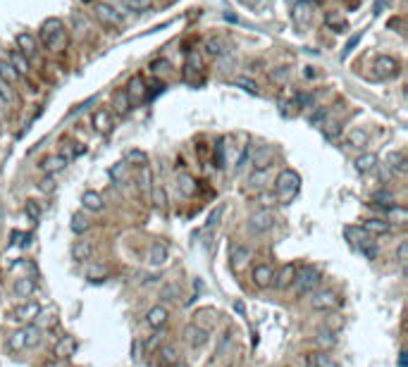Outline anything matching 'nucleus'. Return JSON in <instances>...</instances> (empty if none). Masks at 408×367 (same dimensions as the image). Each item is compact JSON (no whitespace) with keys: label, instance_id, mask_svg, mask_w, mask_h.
I'll list each match as a JSON object with an SVG mask.
<instances>
[{"label":"nucleus","instance_id":"f257e3e1","mask_svg":"<svg viewBox=\"0 0 408 367\" xmlns=\"http://www.w3.org/2000/svg\"><path fill=\"white\" fill-rule=\"evenodd\" d=\"M41 41L50 53H60L64 48V43H67V31H64L62 19L48 17V19L41 24Z\"/></svg>","mask_w":408,"mask_h":367},{"label":"nucleus","instance_id":"f8f14e48","mask_svg":"<svg viewBox=\"0 0 408 367\" xmlns=\"http://www.w3.org/2000/svg\"><path fill=\"white\" fill-rule=\"evenodd\" d=\"M337 303H339V298H337V293L334 291H318L311 298L313 310H332Z\"/></svg>","mask_w":408,"mask_h":367},{"label":"nucleus","instance_id":"37998d69","mask_svg":"<svg viewBox=\"0 0 408 367\" xmlns=\"http://www.w3.org/2000/svg\"><path fill=\"white\" fill-rule=\"evenodd\" d=\"M24 210H26V215L31 217L33 222H38V219H41V207H38V203H36V200H26Z\"/></svg>","mask_w":408,"mask_h":367},{"label":"nucleus","instance_id":"6e6d98bb","mask_svg":"<svg viewBox=\"0 0 408 367\" xmlns=\"http://www.w3.org/2000/svg\"><path fill=\"white\" fill-rule=\"evenodd\" d=\"M167 67H170V65H167V60H160V62H153V65H150V69L158 74V72H167Z\"/></svg>","mask_w":408,"mask_h":367},{"label":"nucleus","instance_id":"2eb2a0df","mask_svg":"<svg viewBox=\"0 0 408 367\" xmlns=\"http://www.w3.org/2000/svg\"><path fill=\"white\" fill-rule=\"evenodd\" d=\"M41 313V305L36 303H26V305H19L12 310V320H19V322H31L36 320V315Z\"/></svg>","mask_w":408,"mask_h":367},{"label":"nucleus","instance_id":"393cba45","mask_svg":"<svg viewBox=\"0 0 408 367\" xmlns=\"http://www.w3.org/2000/svg\"><path fill=\"white\" fill-rule=\"evenodd\" d=\"M146 322H148L153 329H160V327H165V324H167V310H165V308H160V305H155V308L148 313Z\"/></svg>","mask_w":408,"mask_h":367},{"label":"nucleus","instance_id":"3c124183","mask_svg":"<svg viewBox=\"0 0 408 367\" xmlns=\"http://www.w3.org/2000/svg\"><path fill=\"white\" fill-rule=\"evenodd\" d=\"M287 76H289V69H287V67H279L277 72H272V81H279V84H282Z\"/></svg>","mask_w":408,"mask_h":367},{"label":"nucleus","instance_id":"aec40b11","mask_svg":"<svg viewBox=\"0 0 408 367\" xmlns=\"http://www.w3.org/2000/svg\"><path fill=\"white\" fill-rule=\"evenodd\" d=\"M363 229L368 234H389V231H392V222L380 219V217H370V219H365Z\"/></svg>","mask_w":408,"mask_h":367},{"label":"nucleus","instance_id":"39448f33","mask_svg":"<svg viewBox=\"0 0 408 367\" xmlns=\"http://www.w3.org/2000/svg\"><path fill=\"white\" fill-rule=\"evenodd\" d=\"M294 284H296V291L299 293H313V289L320 284V272L315 267H311V265H306V267L296 270Z\"/></svg>","mask_w":408,"mask_h":367},{"label":"nucleus","instance_id":"7ed1b4c3","mask_svg":"<svg viewBox=\"0 0 408 367\" xmlns=\"http://www.w3.org/2000/svg\"><path fill=\"white\" fill-rule=\"evenodd\" d=\"M299 186H301V177L294 172V170H284V172H279L277 182H275L277 200L279 203H289L291 198L299 193Z\"/></svg>","mask_w":408,"mask_h":367},{"label":"nucleus","instance_id":"0eeeda50","mask_svg":"<svg viewBox=\"0 0 408 367\" xmlns=\"http://www.w3.org/2000/svg\"><path fill=\"white\" fill-rule=\"evenodd\" d=\"M275 222H277V217L272 210H258L256 215H251V219H248V229L253 234H265L268 229L275 227Z\"/></svg>","mask_w":408,"mask_h":367},{"label":"nucleus","instance_id":"cd10ccee","mask_svg":"<svg viewBox=\"0 0 408 367\" xmlns=\"http://www.w3.org/2000/svg\"><path fill=\"white\" fill-rule=\"evenodd\" d=\"M64 165H67V158H64V155H50V158H45V160L41 162V170L48 174H53V172H57V170H62Z\"/></svg>","mask_w":408,"mask_h":367},{"label":"nucleus","instance_id":"1a4fd4ad","mask_svg":"<svg viewBox=\"0 0 408 367\" xmlns=\"http://www.w3.org/2000/svg\"><path fill=\"white\" fill-rule=\"evenodd\" d=\"M143 93H146V84H143V79H141V76H131L127 88H124V98L129 100V105H139Z\"/></svg>","mask_w":408,"mask_h":367},{"label":"nucleus","instance_id":"49530a36","mask_svg":"<svg viewBox=\"0 0 408 367\" xmlns=\"http://www.w3.org/2000/svg\"><path fill=\"white\" fill-rule=\"evenodd\" d=\"M72 351H74V341H72V339H67V344H64V341H60V346H57V356H69V353H72Z\"/></svg>","mask_w":408,"mask_h":367},{"label":"nucleus","instance_id":"a19ab883","mask_svg":"<svg viewBox=\"0 0 408 367\" xmlns=\"http://www.w3.org/2000/svg\"><path fill=\"white\" fill-rule=\"evenodd\" d=\"M122 5L129 7V10H134V12H143L150 7V0H122Z\"/></svg>","mask_w":408,"mask_h":367},{"label":"nucleus","instance_id":"f03ea898","mask_svg":"<svg viewBox=\"0 0 408 367\" xmlns=\"http://www.w3.org/2000/svg\"><path fill=\"white\" fill-rule=\"evenodd\" d=\"M41 344V329L38 327H24V329H17L14 334L7 339V348H10L12 353H19L24 348H33V346Z\"/></svg>","mask_w":408,"mask_h":367},{"label":"nucleus","instance_id":"8fccbe9b","mask_svg":"<svg viewBox=\"0 0 408 367\" xmlns=\"http://www.w3.org/2000/svg\"><path fill=\"white\" fill-rule=\"evenodd\" d=\"M220 215H222V207H217L213 215H210V219H208V224H205V231H213V227L220 222Z\"/></svg>","mask_w":408,"mask_h":367},{"label":"nucleus","instance_id":"423d86ee","mask_svg":"<svg viewBox=\"0 0 408 367\" xmlns=\"http://www.w3.org/2000/svg\"><path fill=\"white\" fill-rule=\"evenodd\" d=\"M373 74L377 79H392V76L399 74V60L397 57H392V55H380L375 57V62H373Z\"/></svg>","mask_w":408,"mask_h":367},{"label":"nucleus","instance_id":"ea45409f","mask_svg":"<svg viewBox=\"0 0 408 367\" xmlns=\"http://www.w3.org/2000/svg\"><path fill=\"white\" fill-rule=\"evenodd\" d=\"M160 358H162V363L165 365H174L179 358H177V351L172 348V346H162L160 348Z\"/></svg>","mask_w":408,"mask_h":367},{"label":"nucleus","instance_id":"58836bf2","mask_svg":"<svg viewBox=\"0 0 408 367\" xmlns=\"http://www.w3.org/2000/svg\"><path fill=\"white\" fill-rule=\"evenodd\" d=\"M88 227H91V222H88L84 215L72 217V231H74V234H84V231H88Z\"/></svg>","mask_w":408,"mask_h":367},{"label":"nucleus","instance_id":"680f3d73","mask_svg":"<svg viewBox=\"0 0 408 367\" xmlns=\"http://www.w3.org/2000/svg\"><path fill=\"white\" fill-rule=\"evenodd\" d=\"M234 308H236V310H239V313H241V315H244V310H246V308H244V303H241V301H236V303H234Z\"/></svg>","mask_w":408,"mask_h":367},{"label":"nucleus","instance_id":"5fc2aeb1","mask_svg":"<svg viewBox=\"0 0 408 367\" xmlns=\"http://www.w3.org/2000/svg\"><path fill=\"white\" fill-rule=\"evenodd\" d=\"M334 341H337V336L330 334V332H322L320 339H318V344H325V346H332Z\"/></svg>","mask_w":408,"mask_h":367},{"label":"nucleus","instance_id":"72a5a7b5","mask_svg":"<svg viewBox=\"0 0 408 367\" xmlns=\"http://www.w3.org/2000/svg\"><path fill=\"white\" fill-rule=\"evenodd\" d=\"M311 365L313 367H339L337 363H334V358L330 356V353H313Z\"/></svg>","mask_w":408,"mask_h":367},{"label":"nucleus","instance_id":"9b49d317","mask_svg":"<svg viewBox=\"0 0 408 367\" xmlns=\"http://www.w3.org/2000/svg\"><path fill=\"white\" fill-rule=\"evenodd\" d=\"M291 14H294V22L299 26H308L313 22V2L311 0H296Z\"/></svg>","mask_w":408,"mask_h":367},{"label":"nucleus","instance_id":"603ef678","mask_svg":"<svg viewBox=\"0 0 408 367\" xmlns=\"http://www.w3.org/2000/svg\"><path fill=\"white\" fill-rule=\"evenodd\" d=\"M325 115H327V110H325V108L315 110V115H311V124H313V127H318L322 119H325Z\"/></svg>","mask_w":408,"mask_h":367},{"label":"nucleus","instance_id":"bb28decb","mask_svg":"<svg viewBox=\"0 0 408 367\" xmlns=\"http://www.w3.org/2000/svg\"><path fill=\"white\" fill-rule=\"evenodd\" d=\"M33 289H36V284H33V279H29V277H21V279L14 281V296H17V298H29L33 293Z\"/></svg>","mask_w":408,"mask_h":367},{"label":"nucleus","instance_id":"79ce46f5","mask_svg":"<svg viewBox=\"0 0 408 367\" xmlns=\"http://www.w3.org/2000/svg\"><path fill=\"white\" fill-rule=\"evenodd\" d=\"M234 86H241L244 91H248V93H258V84H256V81H251V79H244V76L234 79Z\"/></svg>","mask_w":408,"mask_h":367},{"label":"nucleus","instance_id":"b1692460","mask_svg":"<svg viewBox=\"0 0 408 367\" xmlns=\"http://www.w3.org/2000/svg\"><path fill=\"white\" fill-rule=\"evenodd\" d=\"M7 62H10L14 69H17V74H29V69H31V65H29V60L24 57V55L19 53V50H12L10 57H7Z\"/></svg>","mask_w":408,"mask_h":367},{"label":"nucleus","instance_id":"864d4df0","mask_svg":"<svg viewBox=\"0 0 408 367\" xmlns=\"http://www.w3.org/2000/svg\"><path fill=\"white\" fill-rule=\"evenodd\" d=\"M406 255H408V243H406V241H404V243L399 246V250H397V260H399V262H401V265L406 262Z\"/></svg>","mask_w":408,"mask_h":367},{"label":"nucleus","instance_id":"c9c22d12","mask_svg":"<svg viewBox=\"0 0 408 367\" xmlns=\"http://www.w3.org/2000/svg\"><path fill=\"white\" fill-rule=\"evenodd\" d=\"M373 203L375 205H382V207H394L397 203H394V195L389 193V191H377V193H373Z\"/></svg>","mask_w":408,"mask_h":367},{"label":"nucleus","instance_id":"4d7b16f0","mask_svg":"<svg viewBox=\"0 0 408 367\" xmlns=\"http://www.w3.org/2000/svg\"><path fill=\"white\" fill-rule=\"evenodd\" d=\"M177 293V286H167L165 291H162V296H165V301H172V296Z\"/></svg>","mask_w":408,"mask_h":367},{"label":"nucleus","instance_id":"4468645a","mask_svg":"<svg viewBox=\"0 0 408 367\" xmlns=\"http://www.w3.org/2000/svg\"><path fill=\"white\" fill-rule=\"evenodd\" d=\"M275 279V270L270 267V265H258L256 270H253V284H256L258 289H268L270 284Z\"/></svg>","mask_w":408,"mask_h":367},{"label":"nucleus","instance_id":"09e8293b","mask_svg":"<svg viewBox=\"0 0 408 367\" xmlns=\"http://www.w3.org/2000/svg\"><path fill=\"white\" fill-rule=\"evenodd\" d=\"M361 38H363V33H356L354 38H351V41H349V43H346V48H344V53H342V57H349V53H351V50H354L356 45L361 43Z\"/></svg>","mask_w":408,"mask_h":367},{"label":"nucleus","instance_id":"f3484780","mask_svg":"<svg viewBox=\"0 0 408 367\" xmlns=\"http://www.w3.org/2000/svg\"><path fill=\"white\" fill-rule=\"evenodd\" d=\"M177 191H179L182 198H191V195L196 193V179H193L191 174L182 172L177 177Z\"/></svg>","mask_w":408,"mask_h":367},{"label":"nucleus","instance_id":"052dcab7","mask_svg":"<svg viewBox=\"0 0 408 367\" xmlns=\"http://www.w3.org/2000/svg\"><path fill=\"white\" fill-rule=\"evenodd\" d=\"M399 367H406V351L399 353Z\"/></svg>","mask_w":408,"mask_h":367},{"label":"nucleus","instance_id":"c85d7f7f","mask_svg":"<svg viewBox=\"0 0 408 367\" xmlns=\"http://www.w3.org/2000/svg\"><path fill=\"white\" fill-rule=\"evenodd\" d=\"M294 274H296V267H294V265H284V267L279 270V274L275 277V279H277L275 286H277V289H287L291 281H294Z\"/></svg>","mask_w":408,"mask_h":367},{"label":"nucleus","instance_id":"dca6fc26","mask_svg":"<svg viewBox=\"0 0 408 367\" xmlns=\"http://www.w3.org/2000/svg\"><path fill=\"white\" fill-rule=\"evenodd\" d=\"M186 341L193 346V348H201V346L208 344V332H205L203 327H198V324H191V327H186Z\"/></svg>","mask_w":408,"mask_h":367},{"label":"nucleus","instance_id":"e433bc0d","mask_svg":"<svg viewBox=\"0 0 408 367\" xmlns=\"http://www.w3.org/2000/svg\"><path fill=\"white\" fill-rule=\"evenodd\" d=\"M365 143H368V134L363 129H354L349 134V146L351 148H363Z\"/></svg>","mask_w":408,"mask_h":367},{"label":"nucleus","instance_id":"473e14b6","mask_svg":"<svg viewBox=\"0 0 408 367\" xmlns=\"http://www.w3.org/2000/svg\"><path fill=\"white\" fill-rule=\"evenodd\" d=\"M387 165H389V170H394V172L404 174L406 172V158H404V153H389V158H387Z\"/></svg>","mask_w":408,"mask_h":367},{"label":"nucleus","instance_id":"c756f323","mask_svg":"<svg viewBox=\"0 0 408 367\" xmlns=\"http://www.w3.org/2000/svg\"><path fill=\"white\" fill-rule=\"evenodd\" d=\"M198 72H201V57H198V53H189L186 55V65H184V76L191 81V76L198 74Z\"/></svg>","mask_w":408,"mask_h":367},{"label":"nucleus","instance_id":"a878e982","mask_svg":"<svg viewBox=\"0 0 408 367\" xmlns=\"http://www.w3.org/2000/svg\"><path fill=\"white\" fill-rule=\"evenodd\" d=\"M81 203H84V207L91 210V212H100V210H103V198H100V193H96V191H86V193L81 195Z\"/></svg>","mask_w":408,"mask_h":367},{"label":"nucleus","instance_id":"a211bd4d","mask_svg":"<svg viewBox=\"0 0 408 367\" xmlns=\"http://www.w3.org/2000/svg\"><path fill=\"white\" fill-rule=\"evenodd\" d=\"M93 129H96L98 134H110V129H112V115H110L107 110L93 112Z\"/></svg>","mask_w":408,"mask_h":367},{"label":"nucleus","instance_id":"6e6552de","mask_svg":"<svg viewBox=\"0 0 408 367\" xmlns=\"http://www.w3.org/2000/svg\"><path fill=\"white\" fill-rule=\"evenodd\" d=\"M17 50H19L24 57L36 60V57H38V41H36V36L29 31L17 33Z\"/></svg>","mask_w":408,"mask_h":367},{"label":"nucleus","instance_id":"7c9ffc66","mask_svg":"<svg viewBox=\"0 0 408 367\" xmlns=\"http://www.w3.org/2000/svg\"><path fill=\"white\" fill-rule=\"evenodd\" d=\"M377 167V155H373V153H368V155H361L358 160H356V170L361 174L365 172H373Z\"/></svg>","mask_w":408,"mask_h":367},{"label":"nucleus","instance_id":"6ab92c4d","mask_svg":"<svg viewBox=\"0 0 408 367\" xmlns=\"http://www.w3.org/2000/svg\"><path fill=\"white\" fill-rule=\"evenodd\" d=\"M72 258L76 262H86V260L93 258V243L91 241H76L72 246Z\"/></svg>","mask_w":408,"mask_h":367},{"label":"nucleus","instance_id":"c03bdc74","mask_svg":"<svg viewBox=\"0 0 408 367\" xmlns=\"http://www.w3.org/2000/svg\"><path fill=\"white\" fill-rule=\"evenodd\" d=\"M146 160H148V158H146V153H143V151H131L127 155V162H131V165H139V167H143V165H146Z\"/></svg>","mask_w":408,"mask_h":367},{"label":"nucleus","instance_id":"9d476101","mask_svg":"<svg viewBox=\"0 0 408 367\" xmlns=\"http://www.w3.org/2000/svg\"><path fill=\"white\" fill-rule=\"evenodd\" d=\"M96 14H98V19L103 24H107V26H119L122 24V12H117L112 5H107V2H98Z\"/></svg>","mask_w":408,"mask_h":367},{"label":"nucleus","instance_id":"a18cd8bd","mask_svg":"<svg viewBox=\"0 0 408 367\" xmlns=\"http://www.w3.org/2000/svg\"><path fill=\"white\" fill-rule=\"evenodd\" d=\"M0 96L5 98L10 105L17 100V98H14V93H12V86H10V84H5V81H0Z\"/></svg>","mask_w":408,"mask_h":367},{"label":"nucleus","instance_id":"4c0bfd02","mask_svg":"<svg viewBox=\"0 0 408 367\" xmlns=\"http://www.w3.org/2000/svg\"><path fill=\"white\" fill-rule=\"evenodd\" d=\"M205 50L213 55V57H217V55L225 53V41H222V38H217V36H213V38H208V43H205Z\"/></svg>","mask_w":408,"mask_h":367},{"label":"nucleus","instance_id":"5701e85b","mask_svg":"<svg viewBox=\"0 0 408 367\" xmlns=\"http://www.w3.org/2000/svg\"><path fill=\"white\" fill-rule=\"evenodd\" d=\"M19 79H21V76L17 74V69H14V67H12L7 60H0V81H5V84L14 86Z\"/></svg>","mask_w":408,"mask_h":367},{"label":"nucleus","instance_id":"ddd939ff","mask_svg":"<svg viewBox=\"0 0 408 367\" xmlns=\"http://www.w3.org/2000/svg\"><path fill=\"white\" fill-rule=\"evenodd\" d=\"M272 160H275V148L260 146V148L253 153V170H268Z\"/></svg>","mask_w":408,"mask_h":367},{"label":"nucleus","instance_id":"bf43d9fd","mask_svg":"<svg viewBox=\"0 0 408 367\" xmlns=\"http://www.w3.org/2000/svg\"><path fill=\"white\" fill-rule=\"evenodd\" d=\"M41 191H53V179H45L41 184Z\"/></svg>","mask_w":408,"mask_h":367},{"label":"nucleus","instance_id":"20e7f679","mask_svg":"<svg viewBox=\"0 0 408 367\" xmlns=\"http://www.w3.org/2000/svg\"><path fill=\"white\" fill-rule=\"evenodd\" d=\"M346 236H349V241L363 253L365 258H370V260L377 258V246H375V241H373V234H368L363 227H346Z\"/></svg>","mask_w":408,"mask_h":367},{"label":"nucleus","instance_id":"f704fd0d","mask_svg":"<svg viewBox=\"0 0 408 367\" xmlns=\"http://www.w3.org/2000/svg\"><path fill=\"white\" fill-rule=\"evenodd\" d=\"M150 200H153V205L160 207V210L167 205V195H165V188H162L160 184H155V186L150 188Z\"/></svg>","mask_w":408,"mask_h":367},{"label":"nucleus","instance_id":"412c9836","mask_svg":"<svg viewBox=\"0 0 408 367\" xmlns=\"http://www.w3.org/2000/svg\"><path fill=\"white\" fill-rule=\"evenodd\" d=\"M229 165V136H225V139H220V143H217V148H215V167H227Z\"/></svg>","mask_w":408,"mask_h":367},{"label":"nucleus","instance_id":"4be33fe9","mask_svg":"<svg viewBox=\"0 0 408 367\" xmlns=\"http://www.w3.org/2000/svg\"><path fill=\"white\" fill-rule=\"evenodd\" d=\"M251 248H246V246H236V248H232V265H234V270H244L246 267V262L251 260Z\"/></svg>","mask_w":408,"mask_h":367},{"label":"nucleus","instance_id":"de8ad7c7","mask_svg":"<svg viewBox=\"0 0 408 367\" xmlns=\"http://www.w3.org/2000/svg\"><path fill=\"white\" fill-rule=\"evenodd\" d=\"M327 24H330V26H334V29H339V31L346 26V22H344L339 14H334V12H332V14H327Z\"/></svg>","mask_w":408,"mask_h":367},{"label":"nucleus","instance_id":"2f4dec72","mask_svg":"<svg viewBox=\"0 0 408 367\" xmlns=\"http://www.w3.org/2000/svg\"><path fill=\"white\" fill-rule=\"evenodd\" d=\"M167 260V248L162 243H153L148 250V262L150 265H162Z\"/></svg>","mask_w":408,"mask_h":367},{"label":"nucleus","instance_id":"13d9d810","mask_svg":"<svg viewBox=\"0 0 408 367\" xmlns=\"http://www.w3.org/2000/svg\"><path fill=\"white\" fill-rule=\"evenodd\" d=\"M7 108H10V103L0 96V115H5V112H7Z\"/></svg>","mask_w":408,"mask_h":367}]
</instances>
